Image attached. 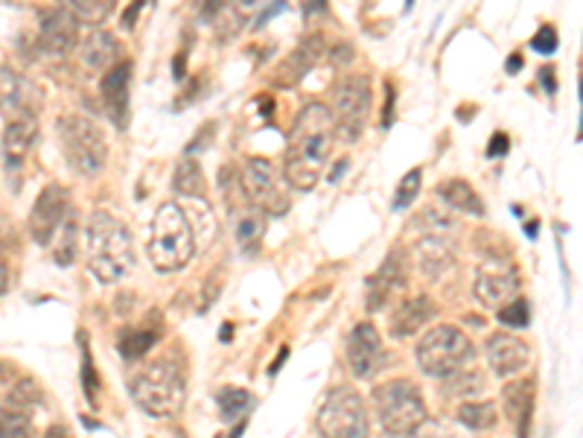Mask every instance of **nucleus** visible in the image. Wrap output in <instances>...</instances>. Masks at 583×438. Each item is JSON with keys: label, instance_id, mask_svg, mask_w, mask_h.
Instances as JSON below:
<instances>
[{"label": "nucleus", "instance_id": "obj_1", "mask_svg": "<svg viewBox=\"0 0 583 438\" xmlns=\"http://www.w3.org/2000/svg\"><path fill=\"white\" fill-rule=\"evenodd\" d=\"M335 143L333 114L325 103L304 105V112L297 114L292 135H289L287 159H283V176L289 187H295L301 193L313 190L321 170H325L330 152Z\"/></svg>", "mask_w": 583, "mask_h": 438}, {"label": "nucleus", "instance_id": "obj_2", "mask_svg": "<svg viewBox=\"0 0 583 438\" xmlns=\"http://www.w3.org/2000/svg\"><path fill=\"white\" fill-rule=\"evenodd\" d=\"M85 258L88 270L100 284H117L135 266L129 225L109 211H93L85 228Z\"/></svg>", "mask_w": 583, "mask_h": 438}, {"label": "nucleus", "instance_id": "obj_3", "mask_svg": "<svg viewBox=\"0 0 583 438\" xmlns=\"http://www.w3.org/2000/svg\"><path fill=\"white\" fill-rule=\"evenodd\" d=\"M129 392L140 410L155 418H169L185 406L187 365L178 351H169L131 377Z\"/></svg>", "mask_w": 583, "mask_h": 438}, {"label": "nucleus", "instance_id": "obj_4", "mask_svg": "<svg viewBox=\"0 0 583 438\" xmlns=\"http://www.w3.org/2000/svg\"><path fill=\"white\" fill-rule=\"evenodd\" d=\"M147 254L157 272H181L193 261L195 234L185 208L176 202H164L157 208L152 228H149Z\"/></svg>", "mask_w": 583, "mask_h": 438}, {"label": "nucleus", "instance_id": "obj_5", "mask_svg": "<svg viewBox=\"0 0 583 438\" xmlns=\"http://www.w3.org/2000/svg\"><path fill=\"white\" fill-rule=\"evenodd\" d=\"M56 132L67 167L83 178L100 176L105 161H109V143H105L100 126L85 114H62Z\"/></svg>", "mask_w": 583, "mask_h": 438}, {"label": "nucleus", "instance_id": "obj_6", "mask_svg": "<svg viewBox=\"0 0 583 438\" xmlns=\"http://www.w3.org/2000/svg\"><path fill=\"white\" fill-rule=\"evenodd\" d=\"M373 410L391 436H411L427 424V401L411 380H389L373 389Z\"/></svg>", "mask_w": 583, "mask_h": 438}, {"label": "nucleus", "instance_id": "obj_7", "mask_svg": "<svg viewBox=\"0 0 583 438\" xmlns=\"http://www.w3.org/2000/svg\"><path fill=\"white\" fill-rule=\"evenodd\" d=\"M417 365L429 374V377H453L464 372L467 365L476 360V346L470 336L453 325H438L427 330V336L417 342Z\"/></svg>", "mask_w": 583, "mask_h": 438}, {"label": "nucleus", "instance_id": "obj_8", "mask_svg": "<svg viewBox=\"0 0 583 438\" xmlns=\"http://www.w3.org/2000/svg\"><path fill=\"white\" fill-rule=\"evenodd\" d=\"M370 103H373V91L368 76L344 74L333 88V105H327L333 114L335 138L356 143L370 117Z\"/></svg>", "mask_w": 583, "mask_h": 438}, {"label": "nucleus", "instance_id": "obj_9", "mask_svg": "<svg viewBox=\"0 0 583 438\" xmlns=\"http://www.w3.org/2000/svg\"><path fill=\"white\" fill-rule=\"evenodd\" d=\"M315 429L321 438H368L365 401L347 386H339L321 403Z\"/></svg>", "mask_w": 583, "mask_h": 438}, {"label": "nucleus", "instance_id": "obj_10", "mask_svg": "<svg viewBox=\"0 0 583 438\" xmlns=\"http://www.w3.org/2000/svg\"><path fill=\"white\" fill-rule=\"evenodd\" d=\"M344 360L356 380H373L389 363V351L382 346V336L370 322H359L347 334L344 342Z\"/></svg>", "mask_w": 583, "mask_h": 438}, {"label": "nucleus", "instance_id": "obj_11", "mask_svg": "<svg viewBox=\"0 0 583 438\" xmlns=\"http://www.w3.org/2000/svg\"><path fill=\"white\" fill-rule=\"evenodd\" d=\"M519 287H522L519 270L510 261H502V258H487L484 263H479L476 278H472L476 299L491 310L505 308L508 301L517 299Z\"/></svg>", "mask_w": 583, "mask_h": 438}, {"label": "nucleus", "instance_id": "obj_12", "mask_svg": "<svg viewBox=\"0 0 583 438\" xmlns=\"http://www.w3.org/2000/svg\"><path fill=\"white\" fill-rule=\"evenodd\" d=\"M67 214H71V197H67L65 187L47 185L38 193L33 211H29V237L38 246H50L62 223L67 220Z\"/></svg>", "mask_w": 583, "mask_h": 438}, {"label": "nucleus", "instance_id": "obj_13", "mask_svg": "<svg viewBox=\"0 0 583 438\" xmlns=\"http://www.w3.org/2000/svg\"><path fill=\"white\" fill-rule=\"evenodd\" d=\"M242 197H249V202L266 214L283 211L287 199L280 197L278 176L266 159H249L242 164Z\"/></svg>", "mask_w": 583, "mask_h": 438}, {"label": "nucleus", "instance_id": "obj_14", "mask_svg": "<svg viewBox=\"0 0 583 438\" xmlns=\"http://www.w3.org/2000/svg\"><path fill=\"white\" fill-rule=\"evenodd\" d=\"M79 41V21L67 7H53V10L41 12V24H38V47L41 53L53 59H65Z\"/></svg>", "mask_w": 583, "mask_h": 438}, {"label": "nucleus", "instance_id": "obj_15", "mask_svg": "<svg viewBox=\"0 0 583 438\" xmlns=\"http://www.w3.org/2000/svg\"><path fill=\"white\" fill-rule=\"evenodd\" d=\"M38 97H41L38 85L29 83L27 76L0 67V112L7 114L10 121L36 117L38 103H41Z\"/></svg>", "mask_w": 583, "mask_h": 438}, {"label": "nucleus", "instance_id": "obj_16", "mask_svg": "<svg viewBox=\"0 0 583 438\" xmlns=\"http://www.w3.org/2000/svg\"><path fill=\"white\" fill-rule=\"evenodd\" d=\"M36 138V117H21V121L7 123V129H3V167H7V176H10L12 185H18L21 182V170L27 164Z\"/></svg>", "mask_w": 583, "mask_h": 438}, {"label": "nucleus", "instance_id": "obj_17", "mask_svg": "<svg viewBox=\"0 0 583 438\" xmlns=\"http://www.w3.org/2000/svg\"><path fill=\"white\" fill-rule=\"evenodd\" d=\"M484 356H487V365L496 377H514L528 365V346L514 334H493L487 336L484 342Z\"/></svg>", "mask_w": 583, "mask_h": 438}, {"label": "nucleus", "instance_id": "obj_18", "mask_svg": "<svg viewBox=\"0 0 583 438\" xmlns=\"http://www.w3.org/2000/svg\"><path fill=\"white\" fill-rule=\"evenodd\" d=\"M129 88H131V62H117L112 71L102 76V105L114 121L117 129L129 121Z\"/></svg>", "mask_w": 583, "mask_h": 438}, {"label": "nucleus", "instance_id": "obj_19", "mask_svg": "<svg viewBox=\"0 0 583 438\" xmlns=\"http://www.w3.org/2000/svg\"><path fill=\"white\" fill-rule=\"evenodd\" d=\"M417 270L427 280H438L455 266V246L446 234H423L415 246Z\"/></svg>", "mask_w": 583, "mask_h": 438}, {"label": "nucleus", "instance_id": "obj_20", "mask_svg": "<svg viewBox=\"0 0 583 438\" xmlns=\"http://www.w3.org/2000/svg\"><path fill=\"white\" fill-rule=\"evenodd\" d=\"M79 59H83V65L91 74H105V71H112L121 62V45H117V38L109 29L97 27L83 38Z\"/></svg>", "mask_w": 583, "mask_h": 438}, {"label": "nucleus", "instance_id": "obj_21", "mask_svg": "<svg viewBox=\"0 0 583 438\" xmlns=\"http://www.w3.org/2000/svg\"><path fill=\"white\" fill-rule=\"evenodd\" d=\"M432 316H435L432 299L429 296H415V299H406L403 304H397V310L391 313L389 330L394 339H408L417 330H423L432 322Z\"/></svg>", "mask_w": 583, "mask_h": 438}, {"label": "nucleus", "instance_id": "obj_22", "mask_svg": "<svg viewBox=\"0 0 583 438\" xmlns=\"http://www.w3.org/2000/svg\"><path fill=\"white\" fill-rule=\"evenodd\" d=\"M406 284V272H403V261L400 252H391L389 261L382 263L380 270L368 278V310H382L391 301V296Z\"/></svg>", "mask_w": 583, "mask_h": 438}, {"label": "nucleus", "instance_id": "obj_23", "mask_svg": "<svg viewBox=\"0 0 583 438\" xmlns=\"http://www.w3.org/2000/svg\"><path fill=\"white\" fill-rule=\"evenodd\" d=\"M321 57H325V38L321 36L304 38L295 53L283 59V65L275 71V74H278L275 76V83L283 85V88H289V85H297L306 74H309V67H313Z\"/></svg>", "mask_w": 583, "mask_h": 438}, {"label": "nucleus", "instance_id": "obj_24", "mask_svg": "<svg viewBox=\"0 0 583 438\" xmlns=\"http://www.w3.org/2000/svg\"><path fill=\"white\" fill-rule=\"evenodd\" d=\"M531 406H534V386H531V380H510L502 389V410H505L510 424H517L519 438H528Z\"/></svg>", "mask_w": 583, "mask_h": 438}, {"label": "nucleus", "instance_id": "obj_25", "mask_svg": "<svg viewBox=\"0 0 583 438\" xmlns=\"http://www.w3.org/2000/svg\"><path fill=\"white\" fill-rule=\"evenodd\" d=\"M237 246H240L242 254H257L259 246H263V237H266V211L249 205L242 208L237 214Z\"/></svg>", "mask_w": 583, "mask_h": 438}, {"label": "nucleus", "instance_id": "obj_26", "mask_svg": "<svg viewBox=\"0 0 583 438\" xmlns=\"http://www.w3.org/2000/svg\"><path fill=\"white\" fill-rule=\"evenodd\" d=\"M438 197L444 199L453 211H461V214L470 216H484V202L479 199V193L472 190L470 182H464V178H446V182H441V185H438Z\"/></svg>", "mask_w": 583, "mask_h": 438}, {"label": "nucleus", "instance_id": "obj_27", "mask_svg": "<svg viewBox=\"0 0 583 438\" xmlns=\"http://www.w3.org/2000/svg\"><path fill=\"white\" fill-rule=\"evenodd\" d=\"M455 415L467 429H491L499 421V410L493 401H464Z\"/></svg>", "mask_w": 583, "mask_h": 438}, {"label": "nucleus", "instance_id": "obj_28", "mask_svg": "<svg viewBox=\"0 0 583 438\" xmlns=\"http://www.w3.org/2000/svg\"><path fill=\"white\" fill-rule=\"evenodd\" d=\"M157 336H161V330H155V327H131V330H123L121 339H117L123 360H140L143 354H149V348L155 346Z\"/></svg>", "mask_w": 583, "mask_h": 438}, {"label": "nucleus", "instance_id": "obj_29", "mask_svg": "<svg viewBox=\"0 0 583 438\" xmlns=\"http://www.w3.org/2000/svg\"><path fill=\"white\" fill-rule=\"evenodd\" d=\"M173 187H176V193L181 197H193V199H204L207 193V182H204L202 167L195 164V161L185 159L176 167V176H173Z\"/></svg>", "mask_w": 583, "mask_h": 438}, {"label": "nucleus", "instance_id": "obj_30", "mask_svg": "<svg viewBox=\"0 0 583 438\" xmlns=\"http://www.w3.org/2000/svg\"><path fill=\"white\" fill-rule=\"evenodd\" d=\"M79 225H76V216L74 211L67 214V220L62 223V228L56 231V237H53V261L59 263V266H71V263L76 261V246H79Z\"/></svg>", "mask_w": 583, "mask_h": 438}, {"label": "nucleus", "instance_id": "obj_31", "mask_svg": "<svg viewBox=\"0 0 583 438\" xmlns=\"http://www.w3.org/2000/svg\"><path fill=\"white\" fill-rule=\"evenodd\" d=\"M482 389H484L482 372H458L444 380V395L458 398V401H472V398H479Z\"/></svg>", "mask_w": 583, "mask_h": 438}, {"label": "nucleus", "instance_id": "obj_32", "mask_svg": "<svg viewBox=\"0 0 583 438\" xmlns=\"http://www.w3.org/2000/svg\"><path fill=\"white\" fill-rule=\"evenodd\" d=\"M67 10L74 12L79 24H105V18L114 12L112 0H71Z\"/></svg>", "mask_w": 583, "mask_h": 438}, {"label": "nucleus", "instance_id": "obj_33", "mask_svg": "<svg viewBox=\"0 0 583 438\" xmlns=\"http://www.w3.org/2000/svg\"><path fill=\"white\" fill-rule=\"evenodd\" d=\"M251 392H245V389H237V386H228V389H223L219 392V412H223L225 421H237L240 415H245L251 406Z\"/></svg>", "mask_w": 583, "mask_h": 438}, {"label": "nucleus", "instance_id": "obj_34", "mask_svg": "<svg viewBox=\"0 0 583 438\" xmlns=\"http://www.w3.org/2000/svg\"><path fill=\"white\" fill-rule=\"evenodd\" d=\"M0 438H29V415L12 406H0Z\"/></svg>", "mask_w": 583, "mask_h": 438}, {"label": "nucleus", "instance_id": "obj_35", "mask_svg": "<svg viewBox=\"0 0 583 438\" xmlns=\"http://www.w3.org/2000/svg\"><path fill=\"white\" fill-rule=\"evenodd\" d=\"M499 322L505 327H514V330L525 327L528 322H531V310H528V301L525 299L508 301V304L499 310Z\"/></svg>", "mask_w": 583, "mask_h": 438}, {"label": "nucleus", "instance_id": "obj_36", "mask_svg": "<svg viewBox=\"0 0 583 438\" xmlns=\"http://www.w3.org/2000/svg\"><path fill=\"white\" fill-rule=\"evenodd\" d=\"M417 193H420V170H411V173L403 176V182H400L397 193H394V208H397V211L408 208L417 199Z\"/></svg>", "mask_w": 583, "mask_h": 438}, {"label": "nucleus", "instance_id": "obj_37", "mask_svg": "<svg viewBox=\"0 0 583 438\" xmlns=\"http://www.w3.org/2000/svg\"><path fill=\"white\" fill-rule=\"evenodd\" d=\"M219 292H223V270H214L202 284V299H199V313H207V310L214 308L216 299H219Z\"/></svg>", "mask_w": 583, "mask_h": 438}, {"label": "nucleus", "instance_id": "obj_38", "mask_svg": "<svg viewBox=\"0 0 583 438\" xmlns=\"http://www.w3.org/2000/svg\"><path fill=\"white\" fill-rule=\"evenodd\" d=\"M531 50H537V53H555L557 50V33L555 27H540V33L531 38Z\"/></svg>", "mask_w": 583, "mask_h": 438}, {"label": "nucleus", "instance_id": "obj_39", "mask_svg": "<svg viewBox=\"0 0 583 438\" xmlns=\"http://www.w3.org/2000/svg\"><path fill=\"white\" fill-rule=\"evenodd\" d=\"M406 438H461L455 429L444 427V424H423L420 429H415L411 436Z\"/></svg>", "mask_w": 583, "mask_h": 438}, {"label": "nucleus", "instance_id": "obj_40", "mask_svg": "<svg viewBox=\"0 0 583 438\" xmlns=\"http://www.w3.org/2000/svg\"><path fill=\"white\" fill-rule=\"evenodd\" d=\"M493 147H487V155H491V159H496V155H505V152H508V135H493V140H491Z\"/></svg>", "mask_w": 583, "mask_h": 438}, {"label": "nucleus", "instance_id": "obj_41", "mask_svg": "<svg viewBox=\"0 0 583 438\" xmlns=\"http://www.w3.org/2000/svg\"><path fill=\"white\" fill-rule=\"evenodd\" d=\"M7 287H10V266H7L3 254H0V296L7 292Z\"/></svg>", "mask_w": 583, "mask_h": 438}, {"label": "nucleus", "instance_id": "obj_42", "mask_svg": "<svg viewBox=\"0 0 583 438\" xmlns=\"http://www.w3.org/2000/svg\"><path fill=\"white\" fill-rule=\"evenodd\" d=\"M45 438H71V433H67V427H62V424H53V427L45 433Z\"/></svg>", "mask_w": 583, "mask_h": 438}, {"label": "nucleus", "instance_id": "obj_43", "mask_svg": "<svg viewBox=\"0 0 583 438\" xmlns=\"http://www.w3.org/2000/svg\"><path fill=\"white\" fill-rule=\"evenodd\" d=\"M143 10V3H135V10L126 12V18H123V27L131 29V24H135V18H138V12Z\"/></svg>", "mask_w": 583, "mask_h": 438}, {"label": "nucleus", "instance_id": "obj_44", "mask_svg": "<svg viewBox=\"0 0 583 438\" xmlns=\"http://www.w3.org/2000/svg\"><path fill=\"white\" fill-rule=\"evenodd\" d=\"M3 242H7V228L0 223V254H3Z\"/></svg>", "mask_w": 583, "mask_h": 438}, {"label": "nucleus", "instance_id": "obj_45", "mask_svg": "<svg viewBox=\"0 0 583 438\" xmlns=\"http://www.w3.org/2000/svg\"><path fill=\"white\" fill-rule=\"evenodd\" d=\"M508 67H510V71H517V67H519V57H514V59H510V62H508Z\"/></svg>", "mask_w": 583, "mask_h": 438}]
</instances>
